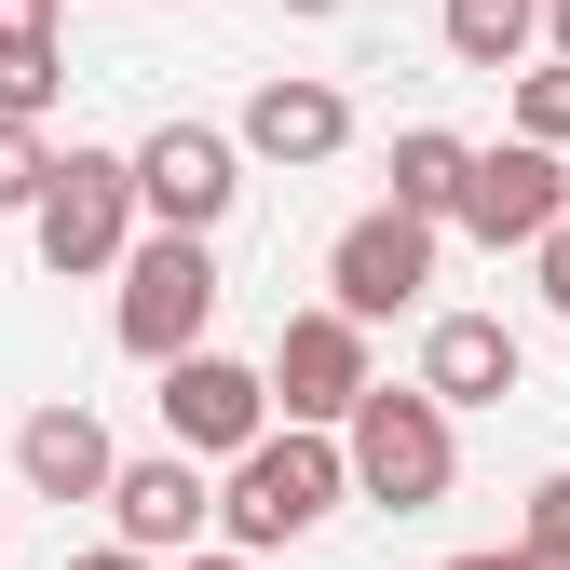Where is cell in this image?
<instances>
[{"instance_id": "6da1fadb", "label": "cell", "mask_w": 570, "mask_h": 570, "mask_svg": "<svg viewBox=\"0 0 570 570\" xmlns=\"http://www.w3.org/2000/svg\"><path fill=\"white\" fill-rule=\"evenodd\" d=\"M340 503H353V449H340V435H299V421H272V435L218 475V530H232V557L313 543Z\"/></svg>"}, {"instance_id": "7a4b0ae2", "label": "cell", "mask_w": 570, "mask_h": 570, "mask_svg": "<svg viewBox=\"0 0 570 570\" xmlns=\"http://www.w3.org/2000/svg\"><path fill=\"white\" fill-rule=\"evenodd\" d=\"M353 503H381V517H435L449 503V475H462V421L421 394V381H381L367 407H353Z\"/></svg>"}, {"instance_id": "3957f363", "label": "cell", "mask_w": 570, "mask_h": 570, "mask_svg": "<svg viewBox=\"0 0 570 570\" xmlns=\"http://www.w3.org/2000/svg\"><path fill=\"white\" fill-rule=\"evenodd\" d=\"M136 218H150V204H136V150H68L55 190H41V218H28V245H41L55 285H96V272L122 285V258L150 245Z\"/></svg>"}, {"instance_id": "277c9868", "label": "cell", "mask_w": 570, "mask_h": 570, "mask_svg": "<svg viewBox=\"0 0 570 570\" xmlns=\"http://www.w3.org/2000/svg\"><path fill=\"white\" fill-rule=\"evenodd\" d=\"M204 326H218V245H204V232H150V245L122 258L109 340L136 353V367H190V353H218Z\"/></svg>"}, {"instance_id": "5b68a950", "label": "cell", "mask_w": 570, "mask_h": 570, "mask_svg": "<svg viewBox=\"0 0 570 570\" xmlns=\"http://www.w3.org/2000/svg\"><path fill=\"white\" fill-rule=\"evenodd\" d=\"M136 204H150V232H204V245H218V218L245 204V136L150 122V136H136Z\"/></svg>"}, {"instance_id": "8992f818", "label": "cell", "mask_w": 570, "mask_h": 570, "mask_svg": "<svg viewBox=\"0 0 570 570\" xmlns=\"http://www.w3.org/2000/svg\"><path fill=\"white\" fill-rule=\"evenodd\" d=\"M367 394H381L367 326H353V313H285V340H272V407L299 421V435H353Z\"/></svg>"}, {"instance_id": "52a82bcc", "label": "cell", "mask_w": 570, "mask_h": 570, "mask_svg": "<svg viewBox=\"0 0 570 570\" xmlns=\"http://www.w3.org/2000/svg\"><path fill=\"white\" fill-rule=\"evenodd\" d=\"M272 367H245V353H190V367H164V449H190V462H245L258 435H272Z\"/></svg>"}, {"instance_id": "ba28073f", "label": "cell", "mask_w": 570, "mask_h": 570, "mask_svg": "<svg viewBox=\"0 0 570 570\" xmlns=\"http://www.w3.org/2000/svg\"><path fill=\"white\" fill-rule=\"evenodd\" d=\"M421 285H435V218H407V204H367L326 245V313H353V326L421 313Z\"/></svg>"}, {"instance_id": "9c48e42d", "label": "cell", "mask_w": 570, "mask_h": 570, "mask_svg": "<svg viewBox=\"0 0 570 570\" xmlns=\"http://www.w3.org/2000/svg\"><path fill=\"white\" fill-rule=\"evenodd\" d=\"M462 232L489 245V258H543L557 232H570V164L557 150H530V136H503V150H475V190H462Z\"/></svg>"}, {"instance_id": "30bf717a", "label": "cell", "mask_w": 570, "mask_h": 570, "mask_svg": "<svg viewBox=\"0 0 570 570\" xmlns=\"http://www.w3.org/2000/svg\"><path fill=\"white\" fill-rule=\"evenodd\" d=\"M109 543H136V557H204V530H218V475H204L190 449H150V462H122V489H109Z\"/></svg>"}, {"instance_id": "8fae6325", "label": "cell", "mask_w": 570, "mask_h": 570, "mask_svg": "<svg viewBox=\"0 0 570 570\" xmlns=\"http://www.w3.org/2000/svg\"><path fill=\"white\" fill-rule=\"evenodd\" d=\"M245 164H285V177H313V164H340L353 150V96L340 82H313V68H285V82H258L245 96Z\"/></svg>"}, {"instance_id": "7c38bea8", "label": "cell", "mask_w": 570, "mask_h": 570, "mask_svg": "<svg viewBox=\"0 0 570 570\" xmlns=\"http://www.w3.org/2000/svg\"><path fill=\"white\" fill-rule=\"evenodd\" d=\"M14 475L41 489V503H109V489H122V449H109V421L82 394H55V407L14 421Z\"/></svg>"}, {"instance_id": "4fadbf2b", "label": "cell", "mask_w": 570, "mask_h": 570, "mask_svg": "<svg viewBox=\"0 0 570 570\" xmlns=\"http://www.w3.org/2000/svg\"><path fill=\"white\" fill-rule=\"evenodd\" d=\"M517 381H530V353H517L503 313H435V326H421V394H435L449 421L462 407H503Z\"/></svg>"}, {"instance_id": "5bb4252c", "label": "cell", "mask_w": 570, "mask_h": 570, "mask_svg": "<svg viewBox=\"0 0 570 570\" xmlns=\"http://www.w3.org/2000/svg\"><path fill=\"white\" fill-rule=\"evenodd\" d=\"M462 190H475V136H449V122H407L394 136V204H407V218H462Z\"/></svg>"}, {"instance_id": "9a60e30c", "label": "cell", "mask_w": 570, "mask_h": 570, "mask_svg": "<svg viewBox=\"0 0 570 570\" xmlns=\"http://www.w3.org/2000/svg\"><path fill=\"white\" fill-rule=\"evenodd\" d=\"M530 41H543V0H449V55H462V68H489V82H503Z\"/></svg>"}, {"instance_id": "2e32d148", "label": "cell", "mask_w": 570, "mask_h": 570, "mask_svg": "<svg viewBox=\"0 0 570 570\" xmlns=\"http://www.w3.org/2000/svg\"><path fill=\"white\" fill-rule=\"evenodd\" d=\"M68 96V55H55V28H14L0 41V122H41Z\"/></svg>"}, {"instance_id": "e0dca14e", "label": "cell", "mask_w": 570, "mask_h": 570, "mask_svg": "<svg viewBox=\"0 0 570 570\" xmlns=\"http://www.w3.org/2000/svg\"><path fill=\"white\" fill-rule=\"evenodd\" d=\"M55 164H68V150H55L41 122H0V218H41V190H55Z\"/></svg>"}, {"instance_id": "ac0fdd59", "label": "cell", "mask_w": 570, "mask_h": 570, "mask_svg": "<svg viewBox=\"0 0 570 570\" xmlns=\"http://www.w3.org/2000/svg\"><path fill=\"white\" fill-rule=\"evenodd\" d=\"M517 136L570 164V68H517Z\"/></svg>"}, {"instance_id": "d6986e66", "label": "cell", "mask_w": 570, "mask_h": 570, "mask_svg": "<svg viewBox=\"0 0 570 570\" xmlns=\"http://www.w3.org/2000/svg\"><path fill=\"white\" fill-rule=\"evenodd\" d=\"M530 557H570V475H530V517H517Z\"/></svg>"}, {"instance_id": "ffe728a7", "label": "cell", "mask_w": 570, "mask_h": 570, "mask_svg": "<svg viewBox=\"0 0 570 570\" xmlns=\"http://www.w3.org/2000/svg\"><path fill=\"white\" fill-rule=\"evenodd\" d=\"M449 570H570V557H530V543H475V557H449Z\"/></svg>"}, {"instance_id": "44dd1931", "label": "cell", "mask_w": 570, "mask_h": 570, "mask_svg": "<svg viewBox=\"0 0 570 570\" xmlns=\"http://www.w3.org/2000/svg\"><path fill=\"white\" fill-rule=\"evenodd\" d=\"M530 272H543V313H557V326H570V232H557V245H543V258H530Z\"/></svg>"}, {"instance_id": "7402d4cb", "label": "cell", "mask_w": 570, "mask_h": 570, "mask_svg": "<svg viewBox=\"0 0 570 570\" xmlns=\"http://www.w3.org/2000/svg\"><path fill=\"white\" fill-rule=\"evenodd\" d=\"M68 570H164V557H136V543H96V557H68Z\"/></svg>"}, {"instance_id": "603a6c76", "label": "cell", "mask_w": 570, "mask_h": 570, "mask_svg": "<svg viewBox=\"0 0 570 570\" xmlns=\"http://www.w3.org/2000/svg\"><path fill=\"white\" fill-rule=\"evenodd\" d=\"M14 28H55V0H0V41H14Z\"/></svg>"}, {"instance_id": "cb8c5ba5", "label": "cell", "mask_w": 570, "mask_h": 570, "mask_svg": "<svg viewBox=\"0 0 570 570\" xmlns=\"http://www.w3.org/2000/svg\"><path fill=\"white\" fill-rule=\"evenodd\" d=\"M543 55H557V68H570V0H543Z\"/></svg>"}, {"instance_id": "d4e9b609", "label": "cell", "mask_w": 570, "mask_h": 570, "mask_svg": "<svg viewBox=\"0 0 570 570\" xmlns=\"http://www.w3.org/2000/svg\"><path fill=\"white\" fill-rule=\"evenodd\" d=\"M272 14H299V28H326V14H353V0H272Z\"/></svg>"}, {"instance_id": "484cf974", "label": "cell", "mask_w": 570, "mask_h": 570, "mask_svg": "<svg viewBox=\"0 0 570 570\" xmlns=\"http://www.w3.org/2000/svg\"><path fill=\"white\" fill-rule=\"evenodd\" d=\"M177 570H258V557H232V543H218V557H177Z\"/></svg>"}]
</instances>
